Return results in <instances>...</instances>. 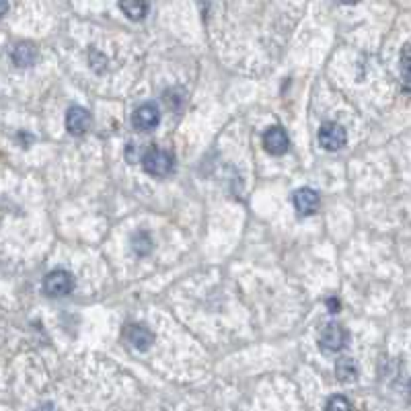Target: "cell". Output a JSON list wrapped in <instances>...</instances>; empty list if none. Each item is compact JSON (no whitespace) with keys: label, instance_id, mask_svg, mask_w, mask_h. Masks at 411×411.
<instances>
[{"label":"cell","instance_id":"6da1fadb","mask_svg":"<svg viewBox=\"0 0 411 411\" xmlns=\"http://www.w3.org/2000/svg\"><path fill=\"white\" fill-rule=\"evenodd\" d=\"M142 167L148 175L153 177H167L173 173V167H175V158L169 151H162V148H148L144 155H142Z\"/></svg>","mask_w":411,"mask_h":411},{"label":"cell","instance_id":"277c9868","mask_svg":"<svg viewBox=\"0 0 411 411\" xmlns=\"http://www.w3.org/2000/svg\"><path fill=\"white\" fill-rule=\"evenodd\" d=\"M74 290V276L66 270H54L43 278V292L52 298H62L72 294Z\"/></svg>","mask_w":411,"mask_h":411},{"label":"cell","instance_id":"9c48e42d","mask_svg":"<svg viewBox=\"0 0 411 411\" xmlns=\"http://www.w3.org/2000/svg\"><path fill=\"white\" fill-rule=\"evenodd\" d=\"M126 340L130 342V346H134L140 351H146V349L153 348V344H155V333L146 325L132 323V325L126 327Z\"/></svg>","mask_w":411,"mask_h":411},{"label":"cell","instance_id":"8992f818","mask_svg":"<svg viewBox=\"0 0 411 411\" xmlns=\"http://www.w3.org/2000/svg\"><path fill=\"white\" fill-rule=\"evenodd\" d=\"M292 202H294V208L300 216H313L321 208V195H319V191L311 190V188H300V190L294 191Z\"/></svg>","mask_w":411,"mask_h":411},{"label":"cell","instance_id":"3957f363","mask_svg":"<svg viewBox=\"0 0 411 411\" xmlns=\"http://www.w3.org/2000/svg\"><path fill=\"white\" fill-rule=\"evenodd\" d=\"M316 138H319L321 148H325L329 153H337L348 144V132L337 122H325L323 126L319 127Z\"/></svg>","mask_w":411,"mask_h":411},{"label":"cell","instance_id":"7a4b0ae2","mask_svg":"<svg viewBox=\"0 0 411 411\" xmlns=\"http://www.w3.org/2000/svg\"><path fill=\"white\" fill-rule=\"evenodd\" d=\"M349 333L348 329L340 323H327L319 333V346L327 354H335L348 346Z\"/></svg>","mask_w":411,"mask_h":411},{"label":"cell","instance_id":"30bf717a","mask_svg":"<svg viewBox=\"0 0 411 411\" xmlns=\"http://www.w3.org/2000/svg\"><path fill=\"white\" fill-rule=\"evenodd\" d=\"M11 58H13L15 66H19V68H29V66H33V62L37 60V48H35L33 43H27V41H25V43H19V46H15Z\"/></svg>","mask_w":411,"mask_h":411},{"label":"cell","instance_id":"7c38bea8","mask_svg":"<svg viewBox=\"0 0 411 411\" xmlns=\"http://www.w3.org/2000/svg\"><path fill=\"white\" fill-rule=\"evenodd\" d=\"M360 375V368L354 358H340L335 364V377L342 382H354Z\"/></svg>","mask_w":411,"mask_h":411},{"label":"cell","instance_id":"2e32d148","mask_svg":"<svg viewBox=\"0 0 411 411\" xmlns=\"http://www.w3.org/2000/svg\"><path fill=\"white\" fill-rule=\"evenodd\" d=\"M327 307H329V311H331V313H337V311H340V302H337V298H335V296H331V298L327 300Z\"/></svg>","mask_w":411,"mask_h":411},{"label":"cell","instance_id":"ac0fdd59","mask_svg":"<svg viewBox=\"0 0 411 411\" xmlns=\"http://www.w3.org/2000/svg\"><path fill=\"white\" fill-rule=\"evenodd\" d=\"M410 401H411V382H410Z\"/></svg>","mask_w":411,"mask_h":411},{"label":"cell","instance_id":"52a82bcc","mask_svg":"<svg viewBox=\"0 0 411 411\" xmlns=\"http://www.w3.org/2000/svg\"><path fill=\"white\" fill-rule=\"evenodd\" d=\"M160 122V111L155 103H144L140 105L134 116H132V126L138 132H153Z\"/></svg>","mask_w":411,"mask_h":411},{"label":"cell","instance_id":"5b68a950","mask_svg":"<svg viewBox=\"0 0 411 411\" xmlns=\"http://www.w3.org/2000/svg\"><path fill=\"white\" fill-rule=\"evenodd\" d=\"M91 126H93V116H91L89 109L74 105V107H70V109L66 111V130H68L72 136H83V134H87V132L91 130Z\"/></svg>","mask_w":411,"mask_h":411},{"label":"cell","instance_id":"8fae6325","mask_svg":"<svg viewBox=\"0 0 411 411\" xmlns=\"http://www.w3.org/2000/svg\"><path fill=\"white\" fill-rule=\"evenodd\" d=\"M120 8L132 21H142L148 15V0H120Z\"/></svg>","mask_w":411,"mask_h":411},{"label":"cell","instance_id":"4fadbf2b","mask_svg":"<svg viewBox=\"0 0 411 411\" xmlns=\"http://www.w3.org/2000/svg\"><path fill=\"white\" fill-rule=\"evenodd\" d=\"M132 245H134V251L138 255H148L153 251V239L146 230H140L132 237Z\"/></svg>","mask_w":411,"mask_h":411},{"label":"cell","instance_id":"9a60e30c","mask_svg":"<svg viewBox=\"0 0 411 411\" xmlns=\"http://www.w3.org/2000/svg\"><path fill=\"white\" fill-rule=\"evenodd\" d=\"M325 407H327V410H346V407H351V403H349L346 397H342V395H333V397L325 403Z\"/></svg>","mask_w":411,"mask_h":411},{"label":"cell","instance_id":"e0dca14e","mask_svg":"<svg viewBox=\"0 0 411 411\" xmlns=\"http://www.w3.org/2000/svg\"><path fill=\"white\" fill-rule=\"evenodd\" d=\"M340 2H344V4H358L360 0H340Z\"/></svg>","mask_w":411,"mask_h":411},{"label":"cell","instance_id":"5bb4252c","mask_svg":"<svg viewBox=\"0 0 411 411\" xmlns=\"http://www.w3.org/2000/svg\"><path fill=\"white\" fill-rule=\"evenodd\" d=\"M401 76H403V87L411 93V43L403 48L401 54Z\"/></svg>","mask_w":411,"mask_h":411},{"label":"cell","instance_id":"ba28073f","mask_svg":"<svg viewBox=\"0 0 411 411\" xmlns=\"http://www.w3.org/2000/svg\"><path fill=\"white\" fill-rule=\"evenodd\" d=\"M263 148L274 157L284 155L286 151L290 148V138L284 132V127L272 126L270 130H265L263 132Z\"/></svg>","mask_w":411,"mask_h":411}]
</instances>
